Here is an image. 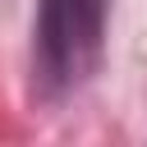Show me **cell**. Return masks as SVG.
Listing matches in <instances>:
<instances>
[{
  "instance_id": "cell-1",
  "label": "cell",
  "mask_w": 147,
  "mask_h": 147,
  "mask_svg": "<svg viewBox=\"0 0 147 147\" xmlns=\"http://www.w3.org/2000/svg\"><path fill=\"white\" fill-rule=\"evenodd\" d=\"M110 0H37L32 18V83L41 96L78 92L106 46Z\"/></svg>"
}]
</instances>
